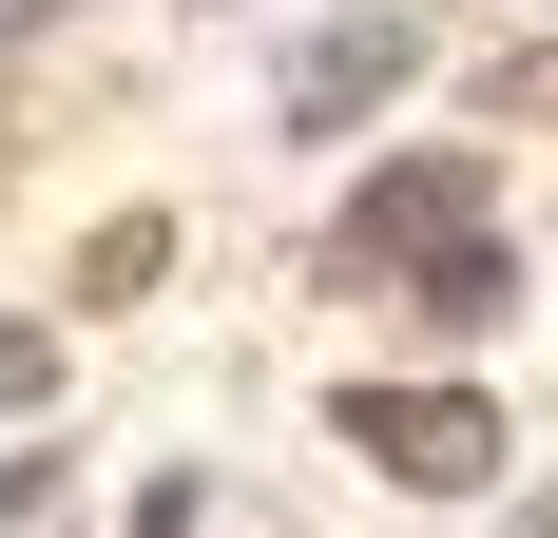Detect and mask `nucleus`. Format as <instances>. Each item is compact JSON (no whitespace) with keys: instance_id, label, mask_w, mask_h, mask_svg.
I'll return each mask as SVG.
<instances>
[{"instance_id":"nucleus-1","label":"nucleus","mask_w":558,"mask_h":538,"mask_svg":"<svg viewBox=\"0 0 558 538\" xmlns=\"http://www.w3.org/2000/svg\"><path fill=\"white\" fill-rule=\"evenodd\" d=\"M386 481H424V500H462V481H501V404H462V384H347L328 404Z\"/></svg>"},{"instance_id":"nucleus-7","label":"nucleus","mask_w":558,"mask_h":538,"mask_svg":"<svg viewBox=\"0 0 558 538\" xmlns=\"http://www.w3.org/2000/svg\"><path fill=\"white\" fill-rule=\"evenodd\" d=\"M39 366H58V346H39V327H0V404H20V384H39Z\"/></svg>"},{"instance_id":"nucleus-3","label":"nucleus","mask_w":558,"mask_h":538,"mask_svg":"<svg viewBox=\"0 0 558 538\" xmlns=\"http://www.w3.org/2000/svg\"><path fill=\"white\" fill-rule=\"evenodd\" d=\"M386 77H404V20H347V39H308V58H289V135H347Z\"/></svg>"},{"instance_id":"nucleus-2","label":"nucleus","mask_w":558,"mask_h":538,"mask_svg":"<svg viewBox=\"0 0 558 538\" xmlns=\"http://www.w3.org/2000/svg\"><path fill=\"white\" fill-rule=\"evenodd\" d=\"M444 231H482V173H462V155H386L366 193H347V231H328V250H347V269H424Z\"/></svg>"},{"instance_id":"nucleus-6","label":"nucleus","mask_w":558,"mask_h":538,"mask_svg":"<svg viewBox=\"0 0 558 538\" xmlns=\"http://www.w3.org/2000/svg\"><path fill=\"white\" fill-rule=\"evenodd\" d=\"M482 115H558V39L539 58H482Z\"/></svg>"},{"instance_id":"nucleus-4","label":"nucleus","mask_w":558,"mask_h":538,"mask_svg":"<svg viewBox=\"0 0 558 538\" xmlns=\"http://www.w3.org/2000/svg\"><path fill=\"white\" fill-rule=\"evenodd\" d=\"M404 308H424V327H501L520 308V250H501V231H444V250L404 269Z\"/></svg>"},{"instance_id":"nucleus-5","label":"nucleus","mask_w":558,"mask_h":538,"mask_svg":"<svg viewBox=\"0 0 558 538\" xmlns=\"http://www.w3.org/2000/svg\"><path fill=\"white\" fill-rule=\"evenodd\" d=\"M155 269H173V231L135 212V231H97V250H77V289H97V308H116V289H155Z\"/></svg>"}]
</instances>
